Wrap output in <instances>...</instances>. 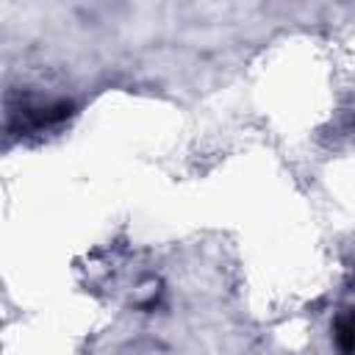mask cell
I'll use <instances>...</instances> for the list:
<instances>
[{
    "label": "cell",
    "instance_id": "obj_1",
    "mask_svg": "<svg viewBox=\"0 0 355 355\" xmlns=\"http://www.w3.org/2000/svg\"><path fill=\"white\" fill-rule=\"evenodd\" d=\"M72 114V103L67 100H39L28 97L19 103V108H11V125L19 130H42L64 122Z\"/></svg>",
    "mask_w": 355,
    "mask_h": 355
},
{
    "label": "cell",
    "instance_id": "obj_2",
    "mask_svg": "<svg viewBox=\"0 0 355 355\" xmlns=\"http://www.w3.org/2000/svg\"><path fill=\"white\" fill-rule=\"evenodd\" d=\"M336 347L341 349V355H355V311H344L336 319Z\"/></svg>",
    "mask_w": 355,
    "mask_h": 355
}]
</instances>
